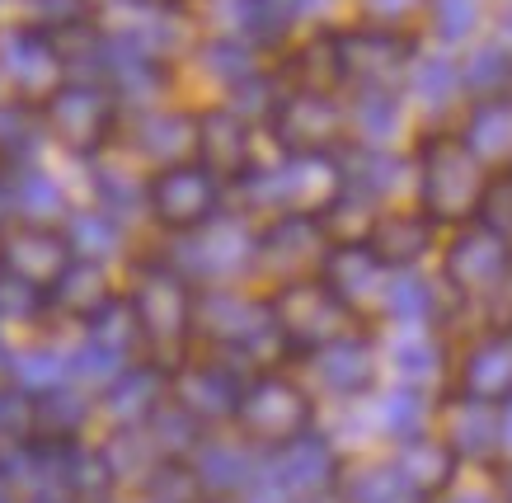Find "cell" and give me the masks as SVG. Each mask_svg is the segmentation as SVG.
I'll use <instances>...</instances> for the list:
<instances>
[{
  "instance_id": "5",
  "label": "cell",
  "mask_w": 512,
  "mask_h": 503,
  "mask_svg": "<svg viewBox=\"0 0 512 503\" xmlns=\"http://www.w3.org/2000/svg\"><path fill=\"white\" fill-rule=\"evenodd\" d=\"M512 278V245L494 236L480 221L456 226L451 240L442 245V283L461 301H484L498 297Z\"/></svg>"
},
{
  "instance_id": "18",
  "label": "cell",
  "mask_w": 512,
  "mask_h": 503,
  "mask_svg": "<svg viewBox=\"0 0 512 503\" xmlns=\"http://www.w3.org/2000/svg\"><path fill=\"white\" fill-rule=\"evenodd\" d=\"M376 320L390 330H419L437 320V292L419 268H390L381 301H376Z\"/></svg>"
},
{
  "instance_id": "1",
  "label": "cell",
  "mask_w": 512,
  "mask_h": 503,
  "mask_svg": "<svg viewBox=\"0 0 512 503\" xmlns=\"http://www.w3.org/2000/svg\"><path fill=\"white\" fill-rule=\"evenodd\" d=\"M414 174H419V207L442 231H456V226L475 221V212H480V203H484V189H489V179H494V170H484L456 132L428 137V142L419 146Z\"/></svg>"
},
{
  "instance_id": "8",
  "label": "cell",
  "mask_w": 512,
  "mask_h": 503,
  "mask_svg": "<svg viewBox=\"0 0 512 503\" xmlns=\"http://www.w3.org/2000/svg\"><path fill=\"white\" fill-rule=\"evenodd\" d=\"M329 245L334 236H329L325 217H268L259 221V268L254 273H268L278 287L320 278Z\"/></svg>"
},
{
  "instance_id": "29",
  "label": "cell",
  "mask_w": 512,
  "mask_h": 503,
  "mask_svg": "<svg viewBox=\"0 0 512 503\" xmlns=\"http://www.w3.org/2000/svg\"><path fill=\"white\" fill-rule=\"evenodd\" d=\"M508 334H512V325H508Z\"/></svg>"
},
{
  "instance_id": "6",
  "label": "cell",
  "mask_w": 512,
  "mask_h": 503,
  "mask_svg": "<svg viewBox=\"0 0 512 503\" xmlns=\"http://www.w3.org/2000/svg\"><path fill=\"white\" fill-rule=\"evenodd\" d=\"M414 52H419V43L404 29H386V24L339 29L343 85H353V90H404Z\"/></svg>"
},
{
  "instance_id": "10",
  "label": "cell",
  "mask_w": 512,
  "mask_h": 503,
  "mask_svg": "<svg viewBox=\"0 0 512 503\" xmlns=\"http://www.w3.org/2000/svg\"><path fill=\"white\" fill-rule=\"evenodd\" d=\"M437 236H442V226L423 207H381L362 245L386 268H419L437 250Z\"/></svg>"
},
{
  "instance_id": "9",
  "label": "cell",
  "mask_w": 512,
  "mask_h": 503,
  "mask_svg": "<svg viewBox=\"0 0 512 503\" xmlns=\"http://www.w3.org/2000/svg\"><path fill=\"white\" fill-rule=\"evenodd\" d=\"M235 414L245 419V428L264 442H301V428L311 424V395L301 381H292L278 367H264L254 372L240 400H235Z\"/></svg>"
},
{
  "instance_id": "13",
  "label": "cell",
  "mask_w": 512,
  "mask_h": 503,
  "mask_svg": "<svg viewBox=\"0 0 512 503\" xmlns=\"http://www.w3.org/2000/svg\"><path fill=\"white\" fill-rule=\"evenodd\" d=\"M306 362L315 367V377L329 386V395L353 400V395H367V391H372L376 367H381V353L372 348V339H367V334L348 330L343 339H334V344L306 353Z\"/></svg>"
},
{
  "instance_id": "19",
  "label": "cell",
  "mask_w": 512,
  "mask_h": 503,
  "mask_svg": "<svg viewBox=\"0 0 512 503\" xmlns=\"http://www.w3.org/2000/svg\"><path fill=\"white\" fill-rule=\"evenodd\" d=\"M386 367H395L400 386H414V391H428L442 367H447V348L437 344L433 325H419V330H395L386 348Z\"/></svg>"
},
{
  "instance_id": "25",
  "label": "cell",
  "mask_w": 512,
  "mask_h": 503,
  "mask_svg": "<svg viewBox=\"0 0 512 503\" xmlns=\"http://www.w3.org/2000/svg\"><path fill=\"white\" fill-rule=\"evenodd\" d=\"M503 447H508V452H512V400H508V405H503Z\"/></svg>"
},
{
  "instance_id": "23",
  "label": "cell",
  "mask_w": 512,
  "mask_h": 503,
  "mask_svg": "<svg viewBox=\"0 0 512 503\" xmlns=\"http://www.w3.org/2000/svg\"><path fill=\"white\" fill-rule=\"evenodd\" d=\"M480 226H489L494 236H503L512 245V174H494L489 189H484V203L475 212Z\"/></svg>"
},
{
  "instance_id": "4",
  "label": "cell",
  "mask_w": 512,
  "mask_h": 503,
  "mask_svg": "<svg viewBox=\"0 0 512 503\" xmlns=\"http://www.w3.org/2000/svg\"><path fill=\"white\" fill-rule=\"evenodd\" d=\"M273 320H278L282 339L292 353H315V348L334 344L353 330L357 315L329 292L320 278H301V283L273 287Z\"/></svg>"
},
{
  "instance_id": "21",
  "label": "cell",
  "mask_w": 512,
  "mask_h": 503,
  "mask_svg": "<svg viewBox=\"0 0 512 503\" xmlns=\"http://www.w3.org/2000/svg\"><path fill=\"white\" fill-rule=\"evenodd\" d=\"M395 471L409 480V489H447L451 471H456V452H451L442 438H419L400 442V456H395Z\"/></svg>"
},
{
  "instance_id": "7",
  "label": "cell",
  "mask_w": 512,
  "mask_h": 503,
  "mask_svg": "<svg viewBox=\"0 0 512 503\" xmlns=\"http://www.w3.org/2000/svg\"><path fill=\"white\" fill-rule=\"evenodd\" d=\"M278 151H334L348 137V104L339 90H282L268 118Z\"/></svg>"
},
{
  "instance_id": "17",
  "label": "cell",
  "mask_w": 512,
  "mask_h": 503,
  "mask_svg": "<svg viewBox=\"0 0 512 503\" xmlns=\"http://www.w3.org/2000/svg\"><path fill=\"white\" fill-rule=\"evenodd\" d=\"M404 104L419 113H447L456 99L466 95L461 85V62H451L447 52H414L409 76H404Z\"/></svg>"
},
{
  "instance_id": "27",
  "label": "cell",
  "mask_w": 512,
  "mask_h": 503,
  "mask_svg": "<svg viewBox=\"0 0 512 503\" xmlns=\"http://www.w3.org/2000/svg\"><path fill=\"white\" fill-rule=\"evenodd\" d=\"M447 503H484V499H480V494H451Z\"/></svg>"
},
{
  "instance_id": "16",
  "label": "cell",
  "mask_w": 512,
  "mask_h": 503,
  "mask_svg": "<svg viewBox=\"0 0 512 503\" xmlns=\"http://www.w3.org/2000/svg\"><path fill=\"white\" fill-rule=\"evenodd\" d=\"M404 113L409 104L400 90H357L348 104V137L367 151H395L404 132Z\"/></svg>"
},
{
  "instance_id": "3",
  "label": "cell",
  "mask_w": 512,
  "mask_h": 503,
  "mask_svg": "<svg viewBox=\"0 0 512 503\" xmlns=\"http://www.w3.org/2000/svg\"><path fill=\"white\" fill-rule=\"evenodd\" d=\"M226 203H231V184L217 179L202 160H184V165L151 174L146 217L165 226L170 236H184V231H198L202 221H212L217 212H226Z\"/></svg>"
},
{
  "instance_id": "2",
  "label": "cell",
  "mask_w": 512,
  "mask_h": 503,
  "mask_svg": "<svg viewBox=\"0 0 512 503\" xmlns=\"http://www.w3.org/2000/svg\"><path fill=\"white\" fill-rule=\"evenodd\" d=\"M127 306L137 315L141 348L160 344H188L193 339V311H198V287L188 283L179 268L165 259H151L141 268V278L127 292Z\"/></svg>"
},
{
  "instance_id": "26",
  "label": "cell",
  "mask_w": 512,
  "mask_h": 503,
  "mask_svg": "<svg viewBox=\"0 0 512 503\" xmlns=\"http://www.w3.org/2000/svg\"><path fill=\"white\" fill-rule=\"evenodd\" d=\"M498 38L512 48V0H508V10H503V33H498Z\"/></svg>"
},
{
  "instance_id": "12",
  "label": "cell",
  "mask_w": 512,
  "mask_h": 503,
  "mask_svg": "<svg viewBox=\"0 0 512 503\" xmlns=\"http://www.w3.org/2000/svg\"><path fill=\"white\" fill-rule=\"evenodd\" d=\"M456 386H461V395H470V400L508 405L512 400V334L489 330V334H480V339H470V348L461 353Z\"/></svg>"
},
{
  "instance_id": "28",
  "label": "cell",
  "mask_w": 512,
  "mask_h": 503,
  "mask_svg": "<svg viewBox=\"0 0 512 503\" xmlns=\"http://www.w3.org/2000/svg\"><path fill=\"white\" fill-rule=\"evenodd\" d=\"M503 174H512V165H508V170H503Z\"/></svg>"
},
{
  "instance_id": "20",
  "label": "cell",
  "mask_w": 512,
  "mask_h": 503,
  "mask_svg": "<svg viewBox=\"0 0 512 503\" xmlns=\"http://www.w3.org/2000/svg\"><path fill=\"white\" fill-rule=\"evenodd\" d=\"M461 85L470 99H498L512 95V48L503 38H484L470 48V57L461 62Z\"/></svg>"
},
{
  "instance_id": "15",
  "label": "cell",
  "mask_w": 512,
  "mask_h": 503,
  "mask_svg": "<svg viewBox=\"0 0 512 503\" xmlns=\"http://www.w3.org/2000/svg\"><path fill=\"white\" fill-rule=\"evenodd\" d=\"M456 137L470 146V156L480 160L484 170L503 174L512 165V95L470 99V113Z\"/></svg>"
},
{
  "instance_id": "22",
  "label": "cell",
  "mask_w": 512,
  "mask_h": 503,
  "mask_svg": "<svg viewBox=\"0 0 512 503\" xmlns=\"http://www.w3.org/2000/svg\"><path fill=\"white\" fill-rule=\"evenodd\" d=\"M381 424H386L390 438H419L423 428H428V419H433V409H428V400H423V391H414V386H390L386 395H381Z\"/></svg>"
},
{
  "instance_id": "11",
  "label": "cell",
  "mask_w": 512,
  "mask_h": 503,
  "mask_svg": "<svg viewBox=\"0 0 512 503\" xmlns=\"http://www.w3.org/2000/svg\"><path fill=\"white\" fill-rule=\"evenodd\" d=\"M386 278H390V268L381 264L362 240H334L325 254V264H320V283L353 315H367V311L376 315V301H381Z\"/></svg>"
},
{
  "instance_id": "24",
  "label": "cell",
  "mask_w": 512,
  "mask_h": 503,
  "mask_svg": "<svg viewBox=\"0 0 512 503\" xmlns=\"http://www.w3.org/2000/svg\"><path fill=\"white\" fill-rule=\"evenodd\" d=\"M428 10V0H362V24H386V29H404V19H414Z\"/></svg>"
},
{
  "instance_id": "14",
  "label": "cell",
  "mask_w": 512,
  "mask_h": 503,
  "mask_svg": "<svg viewBox=\"0 0 512 503\" xmlns=\"http://www.w3.org/2000/svg\"><path fill=\"white\" fill-rule=\"evenodd\" d=\"M437 438L456 452V461L461 456H494L498 442H503V405H484V400L456 395L437 414Z\"/></svg>"
}]
</instances>
